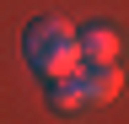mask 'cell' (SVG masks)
I'll list each match as a JSON object with an SVG mask.
<instances>
[{
  "label": "cell",
  "mask_w": 129,
  "mask_h": 124,
  "mask_svg": "<svg viewBox=\"0 0 129 124\" xmlns=\"http://www.w3.org/2000/svg\"><path fill=\"white\" fill-rule=\"evenodd\" d=\"M75 49H81V65H118L124 54V33L108 22H91V27H75Z\"/></svg>",
  "instance_id": "2"
},
{
  "label": "cell",
  "mask_w": 129,
  "mask_h": 124,
  "mask_svg": "<svg viewBox=\"0 0 129 124\" xmlns=\"http://www.w3.org/2000/svg\"><path fill=\"white\" fill-rule=\"evenodd\" d=\"M86 70H75V76H59V81H48V108L54 113H75V108H86Z\"/></svg>",
  "instance_id": "3"
},
{
  "label": "cell",
  "mask_w": 129,
  "mask_h": 124,
  "mask_svg": "<svg viewBox=\"0 0 129 124\" xmlns=\"http://www.w3.org/2000/svg\"><path fill=\"white\" fill-rule=\"evenodd\" d=\"M22 54L27 65L43 76V81H59V76H75L81 70V49H75V22L64 16H38L22 38Z\"/></svg>",
  "instance_id": "1"
}]
</instances>
